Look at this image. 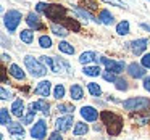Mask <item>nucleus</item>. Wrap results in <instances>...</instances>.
Returning <instances> with one entry per match:
<instances>
[{
    "mask_svg": "<svg viewBox=\"0 0 150 140\" xmlns=\"http://www.w3.org/2000/svg\"><path fill=\"white\" fill-rule=\"evenodd\" d=\"M126 71H127V74H129L131 77H134V79H144V77H147V69L144 68L140 63H137V61L129 63V65H127V68H126Z\"/></svg>",
    "mask_w": 150,
    "mask_h": 140,
    "instance_id": "f8f14e48",
    "label": "nucleus"
},
{
    "mask_svg": "<svg viewBox=\"0 0 150 140\" xmlns=\"http://www.w3.org/2000/svg\"><path fill=\"white\" fill-rule=\"evenodd\" d=\"M34 32L36 31L29 29V27H26V29H21L20 31V40L23 44H26V45H31V44L34 42Z\"/></svg>",
    "mask_w": 150,
    "mask_h": 140,
    "instance_id": "393cba45",
    "label": "nucleus"
},
{
    "mask_svg": "<svg viewBox=\"0 0 150 140\" xmlns=\"http://www.w3.org/2000/svg\"><path fill=\"white\" fill-rule=\"evenodd\" d=\"M39 60L52 72H55V74H60V72H69V71H71V66H69V63L66 61L65 58H57V56L42 55V56H39Z\"/></svg>",
    "mask_w": 150,
    "mask_h": 140,
    "instance_id": "f03ea898",
    "label": "nucleus"
},
{
    "mask_svg": "<svg viewBox=\"0 0 150 140\" xmlns=\"http://www.w3.org/2000/svg\"><path fill=\"white\" fill-rule=\"evenodd\" d=\"M62 24L68 31H73V32H79V31H81V24H79L78 20H74V18H68V16H66L65 20L62 21Z\"/></svg>",
    "mask_w": 150,
    "mask_h": 140,
    "instance_id": "bb28decb",
    "label": "nucleus"
},
{
    "mask_svg": "<svg viewBox=\"0 0 150 140\" xmlns=\"http://www.w3.org/2000/svg\"><path fill=\"white\" fill-rule=\"evenodd\" d=\"M57 110L60 114H73L74 113V105H68V103H58L57 105Z\"/></svg>",
    "mask_w": 150,
    "mask_h": 140,
    "instance_id": "72a5a7b5",
    "label": "nucleus"
},
{
    "mask_svg": "<svg viewBox=\"0 0 150 140\" xmlns=\"http://www.w3.org/2000/svg\"><path fill=\"white\" fill-rule=\"evenodd\" d=\"M47 130H49V126H47L45 119H39L31 127V137H33V140H44L47 137Z\"/></svg>",
    "mask_w": 150,
    "mask_h": 140,
    "instance_id": "1a4fd4ad",
    "label": "nucleus"
},
{
    "mask_svg": "<svg viewBox=\"0 0 150 140\" xmlns=\"http://www.w3.org/2000/svg\"><path fill=\"white\" fill-rule=\"evenodd\" d=\"M45 8H47V2H37L36 4V13L44 15L45 13Z\"/></svg>",
    "mask_w": 150,
    "mask_h": 140,
    "instance_id": "a19ab883",
    "label": "nucleus"
},
{
    "mask_svg": "<svg viewBox=\"0 0 150 140\" xmlns=\"http://www.w3.org/2000/svg\"><path fill=\"white\" fill-rule=\"evenodd\" d=\"M36 113H37V111H34L33 108H29V111H28V113L24 114L23 117H21V122H23L24 126H28V124H33V122H34V117H36Z\"/></svg>",
    "mask_w": 150,
    "mask_h": 140,
    "instance_id": "f704fd0d",
    "label": "nucleus"
},
{
    "mask_svg": "<svg viewBox=\"0 0 150 140\" xmlns=\"http://www.w3.org/2000/svg\"><path fill=\"white\" fill-rule=\"evenodd\" d=\"M58 52L60 53H65V55H74L76 49L73 47V44L66 42V40H60L58 44Z\"/></svg>",
    "mask_w": 150,
    "mask_h": 140,
    "instance_id": "cd10ccee",
    "label": "nucleus"
},
{
    "mask_svg": "<svg viewBox=\"0 0 150 140\" xmlns=\"http://www.w3.org/2000/svg\"><path fill=\"white\" fill-rule=\"evenodd\" d=\"M71 140H73V139H71Z\"/></svg>",
    "mask_w": 150,
    "mask_h": 140,
    "instance_id": "3c124183",
    "label": "nucleus"
},
{
    "mask_svg": "<svg viewBox=\"0 0 150 140\" xmlns=\"http://www.w3.org/2000/svg\"><path fill=\"white\" fill-rule=\"evenodd\" d=\"M11 56L8 55V53H2V61H10Z\"/></svg>",
    "mask_w": 150,
    "mask_h": 140,
    "instance_id": "09e8293b",
    "label": "nucleus"
},
{
    "mask_svg": "<svg viewBox=\"0 0 150 140\" xmlns=\"http://www.w3.org/2000/svg\"><path fill=\"white\" fill-rule=\"evenodd\" d=\"M147 2H150V0H147Z\"/></svg>",
    "mask_w": 150,
    "mask_h": 140,
    "instance_id": "8fccbe9b",
    "label": "nucleus"
},
{
    "mask_svg": "<svg viewBox=\"0 0 150 140\" xmlns=\"http://www.w3.org/2000/svg\"><path fill=\"white\" fill-rule=\"evenodd\" d=\"M24 21H26L28 27H29V29H33V31H42V29H45V24L42 23L39 13L31 11V13L26 15V20H24Z\"/></svg>",
    "mask_w": 150,
    "mask_h": 140,
    "instance_id": "9b49d317",
    "label": "nucleus"
},
{
    "mask_svg": "<svg viewBox=\"0 0 150 140\" xmlns=\"http://www.w3.org/2000/svg\"><path fill=\"white\" fill-rule=\"evenodd\" d=\"M127 49L131 50V53H132L134 56H140L145 53L147 47H149V39L147 37H140V39H134L131 40L129 44H126Z\"/></svg>",
    "mask_w": 150,
    "mask_h": 140,
    "instance_id": "6e6552de",
    "label": "nucleus"
},
{
    "mask_svg": "<svg viewBox=\"0 0 150 140\" xmlns=\"http://www.w3.org/2000/svg\"><path fill=\"white\" fill-rule=\"evenodd\" d=\"M53 92V89H52V82L49 81V79H44V81H40L39 84L34 87V94L36 95H39L40 98H45V97H49L50 94Z\"/></svg>",
    "mask_w": 150,
    "mask_h": 140,
    "instance_id": "4468645a",
    "label": "nucleus"
},
{
    "mask_svg": "<svg viewBox=\"0 0 150 140\" xmlns=\"http://www.w3.org/2000/svg\"><path fill=\"white\" fill-rule=\"evenodd\" d=\"M87 132H89L87 122H84V121H78V122H74V127H73V135L74 137H82V135H86Z\"/></svg>",
    "mask_w": 150,
    "mask_h": 140,
    "instance_id": "b1692460",
    "label": "nucleus"
},
{
    "mask_svg": "<svg viewBox=\"0 0 150 140\" xmlns=\"http://www.w3.org/2000/svg\"><path fill=\"white\" fill-rule=\"evenodd\" d=\"M52 95H53V98H55V100H62V98L66 95V89H65V85H63V84H57L55 87H53Z\"/></svg>",
    "mask_w": 150,
    "mask_h": 140,
    "instance_id": "473e14b6",
    "label": "nucleus"
},
{
    "mask_svg": "<svg viewBox=\"0 0 150 140\" xmlns=\"http://www.w3.org/2000/svg\"><path fill=\"white\" fill-rule=\"evenodd\" d=\"M87 90H89V94L95 98H98L102 95V87L97 82H87Z\"/></svg>",
    "mask_w": 150,
    "mask_h": 140,
    "instance_id": "2f4dec72",
    "label": "nucleus"
},
{
    "mask_svg": "<svg viewBox=\"0 0 150 140\" xmlns=\"http://www.w3.org/2000/svg\"><path fill=\"white\" fill-rule=\"evenodd\" d=\"M2 47H5V49H7V47L10 49L11 47V40L10 39L7 40V36H5V34H2Z\"/></svg>",
    "mask_w": 150,
    "mask_h": 140,
    "instance_id": "c03bdc74",
    "label": "nucleus"
},
{
    "mask_svg": "<svg viewBox=\"0 0 150 140\" xmlns=\"http://www.w3.org/2000/svg\"><path fill=\"white\" fill-rule=\"evenodd\" d=\"M78 60H79L81 65L87 66V65H91V63H97L98 58H97V53H95L94 50H87V52H82Z\"/></svg>",
    "mask_w": 150,
    "mask_h": 140,
    "instance_id": "412c9836",
    "label": "nucleus"
},
{
    "mask_svg": "<svg viewBox=\"0 0 150 140\" xmlns=\"http://www.w3.org/2000/svg\"><path fill=\"white\" fill-rule=\"evenodd\" d=\"M94 130L95 132H102V130H103V126H102V124H94Z\"/></svg>",
    "mask_w": 150,
    "mask_h": 140,
    "instance_id": "de8ad7c7",
    "label": "nucleus"
},
{
    "mask_svg": "<svg viewBox=\"0 0 150 140\" xmlns=\"http://www.w3.org/2000/svg\"><path fill=\"white\" fill-rule=\"evenodd\" d=\"M7 129H8V134L15 139H24V135H26V130L21 126V122H10L7 126Z\"/></svg>",
    "mask_w": 150,
    "mask_h": 140,
    "instance_id": "a211bd4d",
    "label": "nucleus"
},
{
    "mask_svg": "<svg viewBox=\"0 0 150 140\" xmlns=\"http://www.w3.org/2000/svg\"><path fill=\"white\" fill-rule=\"evenodd\" d=\"M140 65L145 69H150V53H144L142 58H140Z\"/></svg>",
    "mask_w": 150,
    "mask_h": 140,
    "instance_id": "ea45409f",
    "label": "nucleus"
},
{
    "mask_svg": "<svg viewBox=\"0 0 150 140\" xmlns=\"http://www.w3.org/2000/svg\"><path fill=\"white\" fill-rule=\"evenodd\" d=\"M71 10H73V13H74L78 18L86 20V23H87V21H95V23H98L97 18H94V15H92L89 10H86L84 7H81V5H73Z\"/></svg>",
    "mask_w": 150,
    "mask_h": 140,
    "instance_id": "2eb2a0df",
    "label": "nucleus"
},
{
    "mask_svg": "<svg viewBox=\"0 0 150 140\" xmlns=\"http://www.w3.org/2000/svg\"><path fill=\"white\" fill-rule=\"evenodd\" d=\"M82 72H84V76H89V77H98L102 74V68L100 65H87L82 68Z\"/></svg>",
    "mask_w": 150,
    "mask_h": 140,
    "instance_id": "a878e982",
    "label": "nucleus"
},
{
    "mask_svg": "<svg viewBox=\"0 0 150 140\" xmlns=\"http://www.w3.org/2000/svg\"><path fill=\"white\" fill-rule=\"evenodd\" d=\"M82 4L87 5L86 8H87L89 11H95V10L98 8V4L95 2V0H81V5H82Z\"/></svg>",
    "mask_w": 150,
    "mask_h": 140,
    "instance_id": "4c0bfd02",
    "label": "nucleus"
},
{
    "mask_svg": "<svg viewBox=\"0 0 150 140\" xmlns=\"http://www.w3.org/2000/svg\"><path fill=\"white\" fill-rule=\"evenodd\" d=\"M116 34L118 36H127V34L131 32V24H129V21L127 20H123V21H120V23L116 24Z\"/></svg>",
    "mask_w": 150,
    "mask_h": 140,
    "instance_id": "c85d7f7f",
    "label": "nucleus"
},
{
    "mask_svg": "<svg viewBox=\"0 0 150 140\" xmlns=\"http://www.w3.org/2000/svg\"><path fill=\"white\" fill-rule=\"evenodd\" d=\"M29 108H33L34 111H42L44 116H49L50 114V103L45 98H39V100L33 101V103L29 105Z\"/></svg>",
    "mask_w": 150,
    "mask_h": 140,
    "instance_id": "f3484780",
    "label": "nucleus"
},
{
    "mask_svg": "<svg viewBox=\"0 0 150 140\" xmlns=\"http://www.w3.org/2000/svg\"><path fill=\"white\" fill-rule=\"evenodd\" d=\"M123 108L126 111H144V110H149L150 108V98L147 97H131L127 100L121 101Z\"/></svg>",
    "mask_w": 150,
    "mask_h": 140,
    "instance_id": "423d86ee",
    "label": "nucleus"
},
{
    "mask_svg": "<svg viewBox=\"0 0 150 140\" xmlns=\"http://www.w3.org/2000/svg\"><path fill=\"white\" fill-rule=\"evenodd\" d=\"M11 121V111H8L7 108H0V124L2 126H8Z\"/></svg>",
    "mask_w": 150,
    "mask_h": 140,
    "instance_id": "c756f323",
    "label": "nucleus"
},
{
    "mask_svg": "<svg viewBox=\"0 0 150 140\" xmlns=\"http://www.w3.org/2000/svg\"><path fill=\"white\" fill-rule=\"evenodd\" d=\"M8 74L13 79H16V81H24V79H26V72H24L23 69H21V66L16 65V63H11V65L8 66Z\"/></svg>",
    "mask_w": 150,
    "mask_h": 140,
    "instance_id": "aec40b11",
    "label": "nucleus"
},
{
    "mask_svg": "<svg viewBox=\"0 0 150 140\" xmlns=\"http://www.w3.org/2000/svg\"><path fill=\"white\" fill-rule=\"evenodd\" d=\"M37 42H39V47H40V49H52V45H53L52 37L47 36V34H42V36H39Z\"/></svg>",
    "mask_w": 150,
    "mask_h": 140,
    "instance_id": "7c9ffc66",
    "label": "nucleus"
},
{
    "mask_svg": "<svg viewBox=\"0 0 150 140\" xmlns=\"http://www.w3.org/2000/svg\"><path fill=\"white\" fill-rule=\"evenodd\" d=\"M98 63L105 66V71L113 72V74H121L124 71V68H127L123 60H111V58H107V56H98L97 65Z\"/></svg>",
    "mask_w": 150,
    "mask_h": 140,
    "instance_id": "0eeeda50",
    "label": "nucleus"
},
{
    "mask_svg": "<svg viewBox=\"0 0 150 140\" xmlns=\"http://www.w3.org/2000/svg\"><path fill=\"white\" fill-rule=\"evenodd\" d=\"M0 95H2V97H0V98H2V100H10V98L11 97H13V94H11V92L10 90H7V89H5V87H2V89H0Z\"/></svg>",
    "mask_w": 150,
    "mask_h": 140,
    "instance_id": "79ce46f5",
    "label": "nucleus"
},
{
    "mask_svg": "<svg viewBox=\"0 0 150 140\" xmlns=\"http://www.w3.org/2000/svg\"><path fill=\"white\" fill-rule=\"evenodd\" d=\"M115 87H116L118 90H121V92H126L127 89H129V84H127V81H126L124 77H121V76H118L116 82H115Z\"/></svg>",
    "mask_w": 150,
    "mask_h": 140,
    "instance_id": "c9c22d12",
    "label": "nucleus"
},
{
    "mask_svg": "<svg viewBox=\"0 0 150 140\" xmlns=\"http://www.w3.org/2000/svg\"><path fill=\"white\" fill-rule=\"evenodd\" d=\"M102 77L105 79L107 82H116V79H118V74H113V72H108V71H105V72H102Z\"/></svg>",
    "mask_w": 150,
    "mask_h": 140,
    "instance_id": "58836bf2",
    "label": "nucleus"
},
{
    "mask_svg": "<svg viewBox=\"0 0 150 140\" xmlns=\"http://www.w3.org/2000/svg\"><path fill=\"white\" fill-rule=\"evenodd\" d=\"M66 13H68V8H66L65 5L47 4V8H45L44 16H45L47 20H50L52 23H62V21L66 18Z\"/></svg>",
    "mask_w": 150,
    "mask_h": 140,
    "instance_id": "39448f33",
    "label": "nucleus"
},
{
    "mask_svg": "<svg viewBox=\"0 0 150 140\" xmlns=\"http://www.w3.org/2000/svg\"><path fill=\"white\" fill-rule=\"evenodd\" d=\"M47 140H63V135H62V132H60V130H55V132L50 134Z\"/></svg>",
    "mask_w": 150,
    "mask_h": 140,
    "instance_id": "37998d69",
    "label": "nucleus"
},
{
    "mask_svg": "<svg viewBox=\"0 0 150 140\" xmlns=\"http://www.w3.org/2000/svg\"><path fill=\"white\" fill-rule=\"evenodd\" d=\"M73 122H76L73 114H63V116L57 117L55 121V130H60V132H68L73 127Z\"/></svg>",
    "mask_w": 150,
    "mask_h": 140,
    "instance_id": "9d476101",
    "label": "nucleus"
},
{
    "mask_svg": "<svg viewBox=\"0 0 150 140\" xmlns=\"http://www.w3.org/2000/svg\"><path fill=\"white\" fill-rule=\"evenodd\" d=\"M79 113H81V117L86 121V122H95V121L100 117V113H98L94 106H91V105L82 106L81 110H79Z\"/></svg>",
    "mask_w": 150,
    "mask_h": 140,
    "instance_id": "ddd939ff",
    "label": "nucleus"
},
{
    "mask_svg": "<svg viewBox=\"0 0 150 140\" xmlns=\"http://www.w3.org/2000/svg\"><path fill=\"white\" fill-rule=\"evenodd\" d=\"M98 24H103V26H111L115 23V15L111 13L108 8H102L98 11V16H97Z\"/></svg>",
    "mask_w": 150,
    "mask_h": 140,
    "instance_id": "dca6fc26",
    "label": "nucleus"
},
{
    "mask_svg": "<svg viewBox=\"0 0 150 140\" xmlns=\"http://www.w3.org/2000/svg\"><path fill=\"white\" fill-rule=\"evenodd\" d=\"M24 66H26V69L29 71V74L33 77H44L47 74V69H49L39 58H34L33 55L24 56Z\"/></svg>",
    "mask_w": 150,
    "mask_h": 140,
    "instance_id": "20e7f679",
    "label": "nucleus"
},
{
    "mask_svg": "<svg viewBox=\"0 0 150 140\" xmlns=\"http://www.w3.org/2000/svg\"><path fill=\"white\" fill-rule=\"evenodd\" d=\"M139 27H140V29H144V31H147V32H150V23H140Z\"/></svg>",
    "mask_w": 150,
    "mask_h": 140,
    "instance_id": "49530a36",
    "label": "nucleus"
},
{
    "mask_svg": "<svg viewBox=\"0 0 150 140\" xmlns=\"http://www.w3.org/2000/svg\"><path fill=\"white\" fill-rule=\"evenodd\" d=\"M100 2H103V4H107V5H111V7H118V8H126L127 7L123 0H100Z\"/></svg>",
    "mask_w": 150,
    "mask_h": 140,
    "instance_id": "e433bc0d",
    "label": "nucleus"
},
{
    "mask_svg": "<svg viewBox=\"0 0 150 140\" xmlns=\"http://www.w3.org/2000/svg\"><path fill=\"white\" fill-rule=\"evenodd\" d=\"M21 21H23V13L20 10H16V8H8L4 13V26L8 31V34L16 32Z\"/></svg>",
    "mask_w": 150,
    "mask_h": 140,
    "instance_id": "7ed1b4c3",
    "label": "nucleus"
},
{
    "mask_svg": "<svg viewBox=\"0 0 150 140\" xmlns=\"http://www.w3.org/2000/svg\"><path fill=\"white\" fill-rule=\"evenodd\" d=\"M69 95H71V100L79 101V100L84 98V89L79 84H71V87H69Z\"/></svg>",
    "mask_w": 150,
    "mask_h": 140,
    "instance_id": "5701e85b",
    "label": "nucleus"
},
{
    "mask_svg": "<svg viewBox=\"0 0 150 140\" xmlns=\"http://www.w3.org/2000/svg\"><path fill=\"white\" fill-rule=\"evenodd\" d=\"M144 89H145L147 92H150V76L144 77Z\"/></svg>",
    "mask_w": 150,
    "mask_h": 140,
    "instance_id": "a18cd8bd",
    "label": "nucleus"
},
{
    "mask_svg": "<svg viewBox=\"0 0 150 140\" xmlns=\"http://www.w3.org/2000/svg\"><path fill=\"white\" fill-rule=\"evenodd\" d=\"M100 119H102V124L105 126V129H107L108 135L116 137L123 132L124 122L120 114L113 113V111H108V110H103V111H100Z\"/></svg>",
    "mask_w": 150,
    "mask_h": 140,
    "instance_id": "f257e3e1",
    "label": "nucleus"
},
{
    "mask_svg": "<svg viewBox=\"0 0 150 140\" xmlns=\"http://www.w3.org/2000/svg\"><path fill=\"white\" fill-rule=\"evenodd\" d=\"M49 29H50V32H52L53 36L60 37V39H65V37L69 34V31L66 29V27L63 26L62 23H50Z\"/></svg>",
    "mask_w": 150,
    "mask_h": 140,
    "instance_id": "6ab92c4d",
    "label": "nucleus"
},
{
    "mask_svg": "<svg viewBox=\"0 0 150 140\" xmlns=\"http://www.w3.org/2000/svg\"><path fill=\"white\" fill-rule=\"evenodd\" d=\"M11 114L13 116H16L18 119H21V117L24 116V101L21 100V98H16V100H13V103H11Z\"/></svg>",
    "mask_w": 150,
    "mask_h": 140,
    "instance_id": "4be33fe9",
    "label": "nucleus"
}]
</instances>
